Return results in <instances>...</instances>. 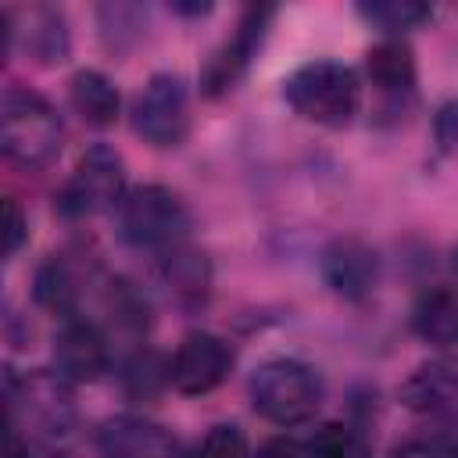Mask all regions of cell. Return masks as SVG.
Masks as SVG:
<instances>
[{"mask_svg": "<svg viewBox=\"0 0 458 458\" xmlns=\"http://www.w3.org/2000/svg\"><path fill=\"white\" fill-rule=\"evenodd\" d=\"M7 43L11 50L39 61V64H57L68 57L72 36H68V21L57 7L47 4H32V7H7Z\"/></svg>", "mask_w": 458, "mask_h": 458, "instance_id": "cell-8", "label": "cell"}, {"mask_svg": "<svg viewBox=\"0 0 458 458\" xmlns=\"http://www.w3.org/2000/svg\"><path fill=\"white\" fill-rule=\"evenodd\" d=\"M358 14L383 32H404L433 18V11L415 0H372V4H358Z\"/></svg>", "mask_w": 458, "mask_h": 458, "instance_id": "cell-17", "label": "cell"}, {"mask_svg": "<svg viewBox=\"0 0 458 458\" xmlns=\"http://www.w3.org/2000/svg\"><path fill=\"white\" fill-rule=\"evenodd\" d=\"M365 75L383 93H408L415 86V54L404 39H383L365 54Z\"/></svg>", "mask_w": 458, "mask_h": 458, "instance_id": "cell-16", "label": "cell"}, {"mask_svg": "<svg viewBox=\"0 0 458 458\" xmlns=\"http://www.w3.org/2000/svg\"><path fill=\"white\" fill-rule=\"evenodd\" d=\"M54 369L61 379L93 383L107 372V340L86 318H64L54 333Z\"/></svg>", "mask_w": 458, "mask_h": 458, "instance_id": "cell-11", "label": "cell"}, {"mask_svg": "<svg viewBox=\"0 0 458 458\" xmlns=\"http://www.w3.org/2000/svg\"><path fill=\"white\" fill-rule=\"evenodd\" d=\"M172 11H179V14H208L211 7L208 4H172Z\"/></svg>", "mask_w": 458, "mask_h": 458, "instance_id": "cell-27", "label": "cell"}, {"mask_svg": "<svg viewBox=\"0 0 458 458\" xmlns=\"http://www.w3.org/2000/svg\"><path fill=\"white\" fill-rule=\"evenodd\" d=\"M283 97L297 118L326 125V129H340L358 114L361 82H358L354 68L329 61V57H318V61H308L286 75Z\"/></svg>", "mask_w": 458, "mask_h": 458, "instance_id": "cell-1", "label": "cell"}, {"mask_svg": "<svg viewBox=\"0 0 458 458\" xmlns=\"http://www.w3.org/2000/svg\"><path fill=\"white\" fill-rule=\"evenodd\" d=\"M258 458H311V451L304 447V444H297V440H268L261 451H258Z\"/></svg>", "mask_w": 458, "mask_h": 458, "instance_id": "cell-25", "label": "cell"}, {"mask_svg": "<svg viewBox=\"0 0 458 458\" xmlns=\"http://www.w3.org/2000/svg\"><path fill=\"white\" fill-rule=\"evenodd\" d=\"M165 279L172 283L175 293H193L200 297L208 290V265H204V254H193V250H168L165 254Z\"/></svg>", "mask_w": 458, "mask_h": 458, "instance_id": "cell-19", "label": "cell"}, {"mask_svg": "<svg viewBox=\"0 0 458 458\" xmlns=\"http://www.w3.org/2000/svg\"><path fill=\"white\" fill-rule=\"evenodd\" d=\"M254 411L276 426H301L322 404V376L297 358H268L250 376Z\"/></svg>", "mask_w": 458, "mask_h": 458, "instance_id": "cell-3", "label": "cell"}, {"mask_svg": "<svg viewBox=\"0 0 458 458\" xmlns=\"http://www.w3.org/2000/svg\"><path fill=\"white\" fill-rule=\"evenodd\" d=\"M100 454L104 458H165L168 437L140 419H114L100 429Z\"/></svg>", "mask_w": 458, "mask_h": 458, "instance_id": "cell-14", "label": "cell"}, {"mask_svg": "<svg viewBox=\"0 0 458 458\" xmlns=\"http://www.w3.org/2000/svg\"><path fill=\"white\" fill-rule=\"evenodd\" d=\"M390 458H458V437H447V433L415 437V440L397 444Z\"/></svg>", "mask_w": 458, "mask_h": 458, "instance_id": "cell-22", "label": "cell"}, {"mask_svg": "<svg viewBox=\"0 0 458 458\" xmlns=\"http://www.w3.org/2000/svg\"><path fill=\"white\" fill-rule=\"evenodd\" d=\"M61 118L32 89L11 86L0 104V147L21 168H43L61 154Z\"/></svg>", "mask_w": 458, "mask_h": 458, "instance_id": "cell-2", "label": "cell"}, {"mask_svg": "<svg viewBox=\"0 0 458 458\" xmlns=\"http://www.w3.org/2000/svg\"><path fill=\"white\" fill-rule=\"evenodd\" d=\"M451 268H454V276H458V247H454V254H451Z\"/></svg>", "mask_w": 458, "mask_h": 458, "instance_id": "cell-28", "label": "cell"}, {"mask_svg": "<svg viewBox=\"0 0 458 458\" xmlns=\"http://www.w3.org/2000/svg\"><path fill=\"white\" fill-rule=\"evenodd\" d=\"M433 136H437L440 154H447V150L458 147V100L440 104V111H437V118H433Z\"/></svg>", "mask_w": 458, "mask_h": 458, "instance_id": "cell-24", "label": "cell"}, {"mask_svg": "<svg viewBox=\"0 0 458 458\" xmlns=\"http://www.w3.org/2000/svg\"><path fill=\"white\" fill-rule=\"evenodd\" d=\"M118 229L132 247L175 250L190 233V211L168 186H136L118 204Z\"/></svg>", "mask_w": 458, "mask_h": 458, "instance_id": "cell-4", "label": "cell"}, {"mask_svg": "<svg viewBox=\"0 0 458 458\" xmlns=\"http://www.w3.org/2000/svg\"><path fill=\"white\" fill-rule=\"evenodd\" d=\"M411 329L419 333V340L437 347L458 344V293L447 286L426 290L411 308Z\"/></svg>", "mask_w": 458, "mask_h": 458, "instance_id": "cell-15", "label": "cell"}, {"mask_svg": "<svg viewBox=\"0 0 458 458\" xmlns=\"http://www.w3.org/2000/svg\"><path fill=\"white\" fill-rule=\"evenodd\" d=\"M193 458H250V447H247V437L240 426L233 422H218L204 433V440L197 444V454Z\"/></svg>", "mask_w": 458, "mask_h": 458, "instance_id": "cell-21", "label": "cell"}, {"mask_svg": "<svg viewBox=\"0 0 458 458\" xmlns=\"http://www.w3.org/2000/svg\"><path fill=\"white\" fill-rule=\"evenodd\" d=\"M25 236H29V222H25L21 208H18V200L4 197V250H7V258H14L21 250Z\"/></svg>", "mask_w": 458, "mask_h": 458, "instance_id": "cell-23", "label": "cell"}, {"mask_svg": "<svg viewBox=\"0 0 458 458\" xmlns=\"http://www.w3.org/2000/svg\"><path fill=\"white\" fill-rule=\"evenodd\" d=\"M308 451H311V458H365L361 437L351 426H340V422H326L311 437Z\"/></svg>", "mask_w": 458, "mask_h": 458, "instance_id": "cell-20", "label": "cell"}, {"mask_svg": "<svg viewBox=\"0 0 458 458\" xmlns=\"http://www.w3.org/2000/svg\"><path fill=\"white\" fill-rule=\"evenodd\" d=\"M75 279L72 272L64 268V261H47L39 272H36V301L50 311H61V315H72L75 311Z\"/></svg>", "mask_w": 458, "mask_h": 458, "instance_id": "cell-18", "label": "cell"}, {"mask_svg": "<svg viewBox=\"0 0 458 458\" xmlns=\"http://www.w3.org/2000/svg\"><path fill=\"white\" fill-rule=\"evenodd\" d=\"M68 100H72L75 114H79L86 125H93V129L114 125L118 107H122V97H118L114 82H111L104 72H97V68H79V72L72 75V82H68Z\"/></svg>", "mask_w": 458, "mask_h": 458, "instance_id": "cell-13", "label": "cell"}, {"mask_svg": "<svg viewBox=\"0 0 458 458\" xmlns=\"http://www.w3.org/2000/svg\"><path fill=\"white\" fill-rule=\"evenodd\" d=\"M7 458H25V447H21V437L11 429L7 433Z\"/></svg>", "mask_w": 458, "mask_h": 458, "instance_id": "cell-26", "label": "cell"}, {"mask_svg": "<svg viewBox=\"0 0 458 458\" xmlns=\"http://www.w3.org/2000/svg\"><path fill=\"white\" fill-rule=\"evenodd\" d=\"M233 369V351L215 333H190L168 361V379L179 394H211Z\"/></svg>", "mask_w": 458, "mask_h": 458, "instance_id": "cell-9", "label": "cell"}, {"mask_svg": "<svg viewBox=\"0 0 458 458\" xmlns=\"http://www.w3.org/2000/svg\"><path fill=\"white\" fill-rule=\"evenodd\" d=\"M272 14H276L272 7H247L243 11V18L236 21L233 36L200 68V93L204 97H222L240 82V75L247 72L250 57L258 54V47L265 39V29H268Z\"/></svg>", "mask_w": 458, "mask_h": 458, "instance_id": "cell-7", "label": "cell"}, {"mask_svg": "<svg viewBox=\"0 0 458 458\" xmlns=\"http://www.w3.org/2000/svg\"><path fill=\"white\" fill-rule=\"evenodd\" d=\"M318 272L326 286L344 301H361L379 283V254L358 236H336L326 243Z\"/></svg>", "mask_w": 458, "mask_h": 458, "instance_id": "cell-10", "label": "cell"}, {"mask_svg": "<svg viewBox=\"0 0 458 458\" xmlns=\"http://www.w3.org/2000/svg\"><path fill=\"white\" fill-rule=\"evenodd\" d=\"M132 129L150 147H179L190 132V89L175 72H157L132 104Z\"/></svg>", "mask_w": 458, "mask_h": 458, "instance_id": "cell-5", "label": "cell"}, {"mask_svg": "<svg viewBox=\"0 0 458 458\" xmlns=\"http://www.w3.org/2000/svg\"><path fill=\"white\" fill-rule=\"evenodd\" d=\"M125 165L122 157L97 143L89 147L72 179L64 182V193H61V211L64 215H97V211H107V208H118L125 200Z\"/></svg>", "mask_w": 458, "mask_h": 458, "instance_id": "cell-6", "label": "cell"}, {"mask_svg": "<svg viewBox=\"0 0 458 458\" xmlns=\"http://www.w3.org/2000/svg\"><path fill=\"white\" fill-rule=\"evenodd\" d=\"M401 401L411 411L458 419V369H447V365H426V369H419L401 386Z\"/></svg>", "mask_w": 458, "mask_h": 458, "instance_id": "cell-12", "label": "cell"}]
</instances>
